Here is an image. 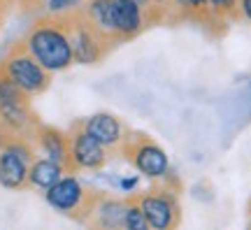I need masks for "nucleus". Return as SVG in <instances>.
Here are the masks:
<instances>
[{"label": "nucleus", "mask_w": 251, "mask_h": 230, "mask_svg": "<svg viewBox=\"0 0 251 230\" xmlns=\"http://www.w3.org/2000/svg\"><path fill=\"white\" fill-rule=\"evenodd\" d=\"M24 47L49 75L68 70L75 63L68 26H63L61 21H42V24H37L28 33Z\"/></svg>", "instance_id": "nucleus-1"}, {"label": "nucleus", "mask_w": 251, "mask_h": 230, "mask_svg": "<svg viewBox=\"0 0 251 230\" xmlns=\"http://www.w3.org/2000/svg\"><path fill=\"white\" fill-rule=\"evenodd\" d=\"M0 72L14 81L28 98L42 93L49 86V72L28 53L26 47H17L14 51H9Z\"/></svg>", "instance_id": "nucleus-2"}, {"label": "nucleus", "mask_w": 251, "mask_h": 230, "mask_svg": "<svg viewBox=\"0 0 251 230\" xmlns=\"http://www.w3.org/2000/svg\"><path fill=\"white\" fill-rule=\"evenodd\" d=\"M33 163V149L21 140H7L0 147V186L17 191L28 184V168Z\"/></svg>", "instance_id": "nucleus-3"}, {"label": "nucleus", "mask_w": 251, "mask_h": 230, "mask_svg": "<svg viewBox=\"0 0 251 230\" xmlns=\"http://www.w3.org/2000/svg\"><path fill=\"white\" fill-rule=\"evenodd\" d=\"M70 149V168L72 170H98L107 160V149L81 126L75 128L68 137Z\"/></svg>", "instance_id": "nucleus-4"}, {"label": "nucleus", "mask_w": 251, "mask_h": 230, "mask_svg": "<svg viewBox=\"0 0 251 230\" xmlns=\"http://www.w3.org/2000/svg\"><path fill=\"white\" fill-rule=\"evenodd\" d=\"M68 35H70L72 45V56L75 61L81 65H93L98 63V58L102 56V35L96 33L91 24L84 17L72 19V26H68Z\"/></svg>", "instance_id": "nucleus-5"}, {"label": "nucleus", "mask_w": 251, "mask_h": 230, "mask_svg": "<svg viewBox=\"0 0 251 230\" xmlns=\"http://www.w3.org/2000/svg\"><path fill=\"white\" fill-rule=\"evenodd\" d=\"M84 198H86L84 186H81L79 179L72 177V175H63L54 186H49L45 191L47 204L61 214L77 212L81 204H84Z\"/></svg>", "instance_id": "nucleus-6"}, {"label": "nucleus", "mask_w": 251, "mask_h": 230, "mask_svg": "<svg viewBox=\"0 0 251 230\" xmlns=\"http://www.w3.org/2000/svg\"><path fill=\"white\" fill-rule=\"evenodd\" d=\"M130 158H133L135 170L147 179H163L170 172L168 153L158 144H153V142H137L133 153H130Z\"/></svg>", "instance_id": "nucleus-7"}, {"label": "nucleus", "mask_w": 251, "mask_h": 230, "mask_svg": "<svg viewBox=\"0 0 251 230\" xmlns=\"http://www.w3.org/2000/svg\"><path fill=\"white\" fill-rule=\"evenodd\" d=\"M142 212L147 216V226L153 230L172 228L177 223V203L168 193H149L142 200Z\"/></svg>", "instance_id": "nucleus-8"}, {"label": "nucleus", "mask_w": 251, "mask_h": 230, "mask_svg": "<svg viewBox=\"0 0 251 230\" xmlns=\"http://www.w3.org/2000/svg\"><path fill=\"white\" fill-rule=\"evenodd\" d=\"M30 105L28 96L19 98H0V128L5 133H24L30 126Z\"/></svg>", "instance_id": "nucleus-9"}, {"label": "nucleus", "mask_w": 251, "mask_h": 230, "mask_svg": "<svg viewBox=\"0 0 251 230\" xmlns=\"http://www.w3.org/2000/svg\"><path fill=\"white\" fill-rule=\"evenodd\" d=\"M84 128L89 130L96 140L105 147V149H114L124 142V128H121V121H119L114 114H107V112H98L91 119L84 121Z\"/></svg>", "instance_id": "nucleus-10"}, {"label": "nucleus", "mask_w": 251, "mask_h": 230, "mask_svg": "<svg viewBox=\"0 0 251 230\" xmlns=\"http://www.w3.org/2000/svg\"><path fill=\"white\" fill-rule=\"evenodd\" d=\"M144 26V9L133 0H114V33L117 37H133Z\"/></svg>", "instance_id": "nucleus-11"}, {"label": "nucleus", "mask_w": 251, "mask_h": 230, "mask_svg": "<svg viewBox=\"0 0 251 230\" xmlns=\"http://www.w3.org/2000/svg\"><path fill=\"white\" fill-rule=\"evenodd\" d=\"M37 147L40 151L45 153L47 158L56 160V163H61L63 168H70V149H68V137L61 133V130H56V128H37Z\"/></svg>", "instance_id": "nucleus-12"}, {"label": "nucleus", "mask_w": 251, "mask_h": 230, "mask_svg": "<svg viewBox=\"0 0 251 230\" xmlns=\"http://www.w3.org/2000/svg\"><path fill=\"white\" fill-rule=\"evenodd\" d=\"M84 19L102 37H117L114 33V0H89Z\"/></svg>", "instance_id": "nucleus-13"}, {"label": "nucleus", "mask_w": 251, "mask_h": 230, "mask_svg": "<svg viewBox=\"0 0 251 230\" xmlns=\"http://www.w3.org/2000/svg\"><path fill=\"white\" fill-rule=\"evenodd\" d=\"M63 175H65V168H63L61 163L42 156V158L33 160L30 168H28V186H33L37 191H47V188L54 186Z\"/></svg>", "instance_id": "nucleus-14"}, {"label": "nucleus", "mask_w": 251, "mask_h": 230, "mask_svg": "<svg viewBox=\"0 0 251 230\" xmlns=\"http://www.w3.org/2000/svg\"><path fill=\"white\" fill-rule=\"evenodd\" d=\"M98 223L102 228H121L124 226V214H126V203L121 200H102L98 204Z\"/></svg>", "instance_id": "nucleus-15"}, {"label": "nucleus", "mask_w": 251, "mask_h": 230, "mask_svg": "<svg viewBox=\"0 0 251 230\" xmlns=\"http://www.w3.org/2000/svg\"><path fill=\"white\" fill-rule=\"evenodd\" d=\"M124 228L128 230H147V216L142 212V204L140 203H130L126 204V214H124Z\"/></svg>", "instance_id": "nucleus-16"}, {"label": "nucleus", "mask_w": 251, "mask_h": 230, "mask_svg": "<svg viewBox=\"0 0 251 230\" xmlns=\"http://www.w3.org/2000/svg\"><path fill=\"white\" fill-rule=\"evenodd\" d=\"M81 0H49V12L51 14H63V12H68L72 9L75 5H79Z\"/></svg>", "instance_id": "nucleus-17"}, {"label": "nucleus", "mask_w": 251, "mask_h": 230, "mask_svg": "<svg viewBox=\"0 0 251 230\" xmlns=\"http://www.w3.org/2000/svg\"><path fill=\"white\" fill-rule=\"evenodd\" d=\"M179 7H184V9H191V12H200V9H205V7H209L207 5V0H175Z\"/></svg>", "instance_id": "nucleus-18"}, {"label": "nucleus", "mask_w": 251, "mask_h": 230, "mask_svg": "<svg viewBox=\"0 0 251 230\" xmlns=\"http://www.w3.org/2000/svg\"><path fill=\"white\" fill-rule=\"evenodd\" d=\"M207 5L214 12H228L235 7V0H207Z\"/></svg>", "instance_id": "nucleus-19"}, {"label": "nucleus", "mask_w": 251, "mask_h": 230, "mask_svg": "<svg viewBox=\"0 0 251 230\" xmlns=\"http://www.w3.org/2000/svg\"><path fill=\"white\" fill-rule=\"evenodd\" d=\"M137 181H140V179H137V177H130V179H121V188H124V191H133L135 186H137Z\"/></svg>", "instance_id": "nucleus-20"}, {"label": "nucleus", "mask_w": 251, "mask_h": 230, "mask_svg": "<svg viewBox=\"0 0 251 230\" xmlns=\"http://www.w3.org/2000/svg\"><path fill=\"white\" fill-rule=\"evenodd\" d=\"M240 12L251 21V0H240Z\"/></svg>", "instance_id": "nucleus-21"}, {"label": "nucleus", "mask_w": 251, "mask_h": 230, "mask_svg": "<svg viewBox=\"0 0 251 230\" xmlns=\"http://www.w3.org/2000/svg\"><path fill=\"white\" fill-rule=\"evenodd\" d=\"M133 2H137V5H140L142 9H149V7H151L153 0H133Z\"/></svg>", "instance_id": "nucleus-22"}]
</instances>
